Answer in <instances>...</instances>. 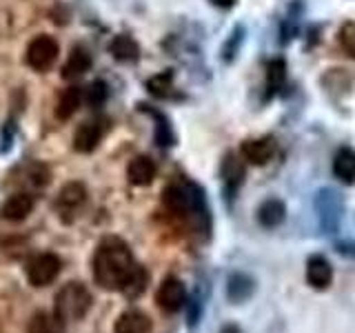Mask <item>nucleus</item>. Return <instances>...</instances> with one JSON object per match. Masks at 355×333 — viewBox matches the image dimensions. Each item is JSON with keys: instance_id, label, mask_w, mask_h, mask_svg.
<instances>
[{"instance_id": "obj_5", "label": "nucleus", "mask_w": 355, "mask_h": 333, "mask_svg": "<svg viewBox=\"0 0 355 333\" xmlns=\"http://www.w3.org/2000/svg\"><path fill=\"white\" fill-rule=\"evenodd\" d=\"M62 262L55 253H40L27 262V280L33 287H47L58 278Z\"/></svg>"}, {"instance_id": "obj_21", "label": "nucleus", "mask_w": 355, "mask_h": 333, "mask_svg": "<svg viewBox=\"0 0 355 333\" xmlns=\"http://www.w3.org/2000/svg\"><path fill=\"white\" fill-rule=\"evenodd\" d=\"M27 333H64V320L53 314H36L31 320H29V327H27Z\"/></svg>"}, {"instance_id": "obj_22", "label": "nucleus", "mask_w": 355, "mask_h": 333, "mask_svg": "<svg viewBox=\"0 0 355 333\" xmlns=\"http://www.w3.org/2000/svg\"><path fill=\"white\" fill-rule=\"evenodd\" d=\"M80 100H83L80 87H69V89H64V92L60 94L58 107H55V116H58L60 120H69V118L76 114V109L80 107Z\"/></svg>"}, {"instance_id": "obj_11", "label": "nucleus", "mask_w": 355, "mask_h": 333, "mask_svg": "<svg viewBox=\"0 0 355 333\" xmlns=\"http://www.w3.org/2000/svg\"><path fill=\"white\" fill-rule=\"evenodd\" d=\"M85 200H87L85 187L80 182H69L60 189L58 200H55V207H58V211L62 216H67V214H73V211L80 209L85 205Z\"/></svg>"}, {"instance_id": "obj_14", "label": "nucleus", "mask_w": 355, "mask_h": 333, "mask_svg": "<svg viewBox=\"0 0 355 333\" xmlns=\"http://www.w3.org/2000/svg\"><path fill=\"white\" fill-rule=\"evenodd\" d=\"M33 205H36V200H33L31 194H14L3 205L0 214H3V218L9 220V222H20V220H25L31 214Z\"/></svg>"}, {"instance_id": "obj_25", "label": "nucleus", "mask_w": 355, "mask_h": 333, "mask_svg": "<svg viewBox=\"0 0 355 333\" xmlns=\"http://www.w3.org/2000/svg\"><path fill=\"white\" fill-rule=\"evenodd\" d=\"M107 96H109V89L103 80H94L85 92V100L89 107H103L107 103Z\"/></svg>"}, {"instance_id": "obj_30", "label": "nucleus", "mask_w": 355, "mask_h": 333, "mask_svg": "<svg viewBox=\"0 0 355 333\" xmlns=\"http://www.w3.org/2000/svg\"><path fill=\"white\" fill-rule=\"evenodd\" d=\"M211 5H216L220 9H229V7L236 5V0H211Z\"/></svg>"}, {"instance_id": "obj_24", "label": "nucleus", "mask_w": 355, "mask_h": 333, "mask_svg": "<svg viewBox=\"0 0 355 333\" xmlns=\"http://www.w3.org/2000/svg\"><path fill=\"white\" fill-rule=\"evenodd\" d=\"M266 78H269V89L275 92V89H280L286 80V65L284 60H271L266 65Z\"/></svg>"}, {"instance_id": "obj_26", "label": "nucleus", "mask_w": 355, "mask_h": 333, "mask_svg": "<svg viewBox=\"0 0 355 333\" xmlns=\"http://www.w3.org/2000/svg\"><path fill=\"white\" fill-rule=\"evenodd\" d=\"M151 114L158 118V127H155V142H158L160 147H171V144H173V131L169 127V122H166V118L162 114H158V111H151Z\"/></svg>"}, {"instance_id": "obj_16", "label": "nucleus", "mask_w": 355, "mask_h": 333, "mask_svg": "<svg viewBox=\"0 0 355 333\" xmlns=\"http://www.w3.org/2000/svg\"><path fill=\"white\" fill-rule=\"evenodd\" d=\"M286 218V207L282 200L277 198H269L258 207V222L264 229H275L280 227Z\"/></svg>"}, {"instance_id": "obj_10", "label": "nucleus", "mask_w": 355, "mask_h": 333, "mask_svg": "<svg viewBox=\"0 0 355 333\" xmlns=\"http://www.w3.org/2000/svg\"><path fill=\"white\" fill-rule=\"evenodd\" d=\"M103 125L100 122H85V125L78 127L76 136H73V149L78 153H92L98 144H100V138H103Z\"/></svg>"}, {"instance_id": "obj_19", "label": "nucleus", "mask_w": 355, "mask_h": 333, "mask_svg": "<svg viewBox=\"0 0 355 333\" xmlns=\"http://www.w3.org/2000/svg\"><path fill=\"white\" fill-rule=\"evenodd\" d=\"M89 67H92V56H89V51L85 47H73L62 67V78H67V80L80 78L85 71H89Z\"/></svg>"}, {"instance_id": "obj_15", "label": "nucleus", "mask_w": 355, "mask_h": 333, "mask_svg": "<svg viewBox=\"0 0 355 333\" xmlns=\"http://www.w3.org/2000/svg\"><path fill=\"white\" fill-rule=\"evenodd\" d=\"M220 176L225 180L229 191H236V189L244 182V176H247V169H244V162L238 158L236 153L229 151L225 155V160L220 164Z\"/></svg>"}, {"instance_id": "obj_31", "label": "nucleus", "mask_w": 355, "mask_h": 333, "mask_svg": "<svg viewBox=\"0 0 355 333\" xmlns=\"http://www.w3.org/2000/svg\"><path fill=\"white\" fill-rule=\"evenodd\" d=\"M220 333H242V329L238 325H225L220 329Z\"/></svg>"}, {"instance_id": "obj_4", "label": "nucleus", "mask_w": 355, "mask_h": 333, "mask_svg": "<svg viewBox=\"0 0 355 333\" xmlns=\"http://www.w3.org/2000/svg\"><path fill=\"white\" fill-rule=\"evenodd\" d=\"M315 211H318V220H320L322 231L336 233L342 222V216H344V203L336 189H322V191H318Z\"/></svg>"}, {"instance_id": "obj_1", "label": "nucleus", "mask_w": 355, "mask_h": 333, "mask_svg": "<svg viewBox=\"0 0 355 333\" xmlns=\"http://www.w3.org/2000/svg\"><path fill=\"white\" fill-rule=\"evenodd\" d=\"M94 278L107 291H120L127 298H138L149 282V273L133 260V253L120 238H105L94 255Z\"/></svg>"}, {"instance_id": "obj_12", "label": "nucleus", "mask_w": 355, "mask_h": 333, "mask_svg": "<svg viewBox=\"0 0 355 333\" xmlns=\"http://www.w3.org/2000/svg\"><path fill=\"white\" fill-rule=\"evenodd\" d=\"M255 293V280L249 273L236 271L229 275L227 280V298L231 302H247V300Z\"/></svg>"}, {"instance_id": "obj_27", "label": "nucleus", "mask_w": 355, "mask_h": 333, "mask_svg": "<svg viewBox=\"0 0 355 333\" xmlns=\"http://www.w3.org/2000/svg\"><path fill=\"white\" fill-rule=\"evenodd\" d=\"M338 42H340V47L344 49V53L351 56V58H355V22H347V25L340 29Z\"/></svg>"}, {"instance_id": "obj_23", "label": "nucleus", "mask_w": 355, "mask_h": 333, "mask_svg": "<svg viewBox=\"0 0 355 333\" xmlns=\"http://www.w3.org/2000/svg\"><path fill=\"white\" fill-rule=\"evenodd\" d=\"M147 89H149V94L155 96V98H166V96L171 94V89H173V74L164 71V74H158V76L149 78Z\"/></svg>"}, {"instance_id": "obj_3", "label": "nucleus", "mask_w": 355, "mask_h": 333, "mask_svg": "<svg viewBox=\"0 0 355 333\" xmlns=\"http://www.w3.org/2000/svg\"><path fill=\"white\" fill-rule=\"evenodd\" d=\"M92 305H94V298L89 293V289L83 282H69L60 289L58 296H55L53 311H55V316L62 318L64 322H76V320H83L89 314Z\"/></svg>"}, {"instance_id": "obj_17", "label": "nucleus", "mask_w": 355, "mask_h": 333, "mask_svg": "<svg viewBox=\"0 0 355 333\" xmlns=\"http://www.w3.org/2000/svg\"><path fill=\"white\" fill-rule=\"evenodd\" d=\"M116 333H149L151 331V320L147 314H142V311H125L118 320H116V327H114Z\"/></svg>"}, {"instance_id": "obj_6", "label": "nucleus", "mask_w": 355, "mask_h": 333, "mask_svg": "<svg viewBox=\"0 0 355 333\" xmlns=\"http://www.w3.org/2000/svg\"><path fill=\"white\" fill-rule=\"evenodd\" d=\"M55 58H58V42L51 36H36L27 47V62L31 69L36 71H47L53 67Z\"/></svg>"}, {"instance_id": "obj_20", "label": "nucleus", "mask_w": 355, "mask_h": 333, "mask_svg": "<svg viewBox=\"0 0 355 333\" xmlns=\"http://www.w3.org/2000/svg\"><path fill=\"white\" fill-rule=\"evenodd\" d=\"M109 51L120 62H133V60H138V56H140L138 42L131 36H125V33H120V36H116L114 40H111Z\"/></svg>"}, {"instance_id": "obj_9", "label": "nucleus", "mask_w": 355, "mask_h": 333, "mask_svg": "<svg viewBox=\"0 0 355 333\" xmlns=\"http://www.w3.org/2000/svg\"><path fill=\"white\" fill-rule=\"evenodd\" d=\"M306 280L309 284L318 289V291H324L333 282V266L324 258V255H311L306 262Z\"/></svg>"}, {"instance_id": "obj_29", "label": "nucleus", "mask_w": 355, "mask_h": 333, "mask_svg": "<svg viewBox=\"0 0 355 333\" xmlns=\"http://www.w3.org/2000/svg\"><path fill=\"white\" fill-rule=\"evenodd\" d=\"M338 251L344 253V255H353V258H355V242H342V244H338Z\"/></svg>"}, {"instance_id": "obj_28", "label": "nucleus", "mask_w": 355, "mask_h": 333, "mask_svg": "<svg viewBox=\"0 0 355 333\" xmlns=\"http://www.w3.org/2000/svg\"><path fill=\"white\" fill-rule=\"evenodd\" d=\"M242 33H244V29L242 27H238L236 31L231 33V38H229V42L225 44V49H222V58H225L227 62H231L233 58H236V53H238V49H240V42H242Z\"/></svg>"}, {"instance_id": "obj_13", "label": "nucleus", "mask_w": 355, "mask_h": 333, "mask_svg": "<svg viewBox=\"0 0 355 333\" xmlns=\"http://www.w3.org/2000/svg\"><path fill=\"white\" fill-rule=\"evenodd\" d=\"M155 162L149 158V155H136L129 166H127V178H129V182L131 185H136V187H147L153 182V178H155Z\"/></svg>"}, {"instance_id": "obj_18", "label": "nucleus", "mask_w": 355, "mask_h": 333, "mask_svg": "<svg viewBox=\"0 0 355 333\" xmlns=\"http://www.w3.org/2000/svg\"><path fill=\"white\" fill-rule=\"evenodd\" d=\"M333 173L344 185L355 182V151L351 147L338 149L336 158H333Z\"/></svg>"}, {"instance_id": "obj_8", "label": "nucleus", "mask_w": 355, "mask_h": 333, "mask_svg": "<svg viewBox=\"0 0 355 333\" xmlns=\"http://www.w3.org/2000/svg\"><path fill=\"white\" fill-rule=\"evenodd\" d=\"M242 158L247 160L249 164L255 166H262L273 158V151H275V142L273 138L264 136V138H251V140H244L242 142Z\"/></svg>"}, {"instance_id": "obj_2", "label": "nucleus", "mask_w": 355, "mask_h": 333, "mask_svg": "<svg viewBox=\"0 0 355 333\" xmlns=\"http://www.w3.org/2000/svg\"><path fill=\"white\" fill-rule=\"evenodd\" d=\"M162 203L173 216L182 218L187 225H191L198 236H211V209L207 203L205 189L200 185L191 180H182L178 185L166 187L162 194Z\"/></svg>"}, {"instance_id": "obj_7", "label": "nucleus", "mask_w": 355, "mask_h": 333, "mask_svg": "<svg viewBox=\"0 0 355 333\" xmlns=\"http://www.w3.org/2000/svg\"><path fill=\"white\" fill-rule=\"evenodd\" d=\"M155 302L164 314H178L187 307V289L178 278H164L155 291Z\"/></svg>"}]
</instances>
